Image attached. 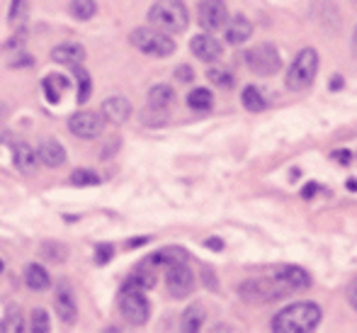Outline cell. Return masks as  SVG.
<instances>
[{
	"instance_id": "cell-25",
	"label": "cell",
	"mask_w": 357,
	"mask_h": 333,
	"mask_svg": "<svg viewBox=\"0 0 357 333\" xmlns=\"http://www.w3.org/2000/svg\"><path fill=\"white\" fill-rule=\"evenodd\" d=\"M68 13H71V17L85 22V20L95 17L98 3H95V0H71V3H68Z\"/></svg>"
},
{
	"instance_id": "cell-2",
	"label": "cell",
	"mask_w": 357,
	"mask_h": 333,
	"mask_svg": "<svg viewBox=\"0 0 357 333\" xmlns=\"http://www.w3.org/2000/svg\"><path fill=\"white\" fill-rule=\"evenodd\" d=\"M149 22L165 34H180L188 29L190 15L183 0H155L149 10Z\"/></svg>"
},
{
	"instance_id": "cell-44",
	"label": "cell",
	"mask_w": 357,
	"mask_h": 333,
	"mask_svg": "<svg viewBox=\"0 0 357 333\" xmlns=\"http://www.w3.org/2000/svg\"><path fill=\"white\" fill-rule=\"evenodd\" d=\"M316 193V183H309V188H306V198H311V195H314Z\"/></svg>"
},
{
	"instance_id": "cell-26",
	"label": "cell",
	"mask_w": 357,
	"mask_h": 333,
	"mask_svg": "<svg viewBox=\"0 0 357 333\" xmlns=\"http://www.w3.org/2000/svg\"><path fill=\"white\" fill-rule=\"evenodd\" d=\"M71 68H73L75 80H78V103H88L90 93H93V80H90L88 71L80 66V64H75Z\"/></svg>"
},
{
	"instance_id": "cell-36",
	"label": "cell",
	"mask_w": 357,
	"mask_h": 333,
	"mask_svg": "<svg viewBox=\"0 0 357 333\" xmlns=\"http://www.w3.org/2000/svg\"><path fill=\"white\" fill-rule=\"evenodd\" d=\"M175 75H178V80H183V83H190V80L195 78V71L190 66H180L178 71H175Z\"/></svg>"
},
{
	"instance_id": "cell-41",
	"label": "cell",
	"mask_w": 357,
	"mask_h": 333,
	"mask_svg": "<svg viewBox=\"0 0 357 333\" xmlns=\"http://www.w3.org/2000/svg\"><path fill=\"white\" fill-rule=\"evenodd\" d=\"M340 85H343V75H333L331 78V90H340Z\"/></svg>"
},
{
	"instance_id": "cell-1",
	"label": "cell",
	"mask_w": 357,
	"mask_h": 333,
	"mask_svg": "<svg viewBox=\"0 0 357 333\" xmlns=\"http://www.w3.org/2000/svg\"><path fill=\"white\" fill-rule=\"evenodd\" d=\"M324 319V311L316 302H296V304L284 306L273 319L275 333H309Z\"/></svg>"
},
{
	"instance_id": "cell-9",
	"label": "cell",
	"mask_w": 357,
	"mask_h": 333,
	"mask_svg": "<svg viewBox=\"0 0 357 333\" xmlns=\"http://www.w3.org/2000/svg\"><path fill=\"white\" fill-rule=\"evenodd\" d=\"M197 20H199V27H202L204 32H209V34L224 29L226 20H229L226 3H224V0H199Z\"/></svg>"
},
{
	"instance_id": "cell-19",
	"label": "cell",
	"mask_w": 357,
	"mask_h": 333,
	"mask_svg": "<svg viewBox=\"0 0 357 333\" xmlns=\"http://www.w3.org/2000/svg\"><path fill=\"white\" fill-rule=\"evenodd\" d=\"M24 282H27V287L32 292H44L52 287V277H49V272L39 263L27 265V270H24Z\"/></svg>"
},
{
	"instance_id": "cell-20",
	"label": "cell",
	"mask_w": 357,
	"mask_h": 333,
	"mask_svg": "<svg viewBox=\"0 0 357 333\" xmlns=\"http://www.w3.org/2000/svg\"><path fill=\"white\" fill-rule=\"evenodd\" d=\"M175 103V90L165 83H158L149 90V105L151 110H168Z\"/></svg>"
},
{
	"instance_id": "cell-12",
	"label": "cell",
	"mask_w": 357,
	"mask_h": 333,
	"mask_svg": "<svg viewBox=\"0 0 357 333\" xmlns=\"http://www.w3.org/2000/svg\"><path fill=\"white\" fill-rule=\"evenodd\" d=\"M56 314L66 324H75V319H78V304H75V295L68 280H61L56 287Z\"/></svg>"
},
{
	"instance_id": "cell-5",
	"label": "cell",
	"mask_w": 357,
	"mask_h": 333,
	"mask_svg": "<svg viewBox=\"0 0 357 333\" xmlns=\"http://www.w3.org/2000/svg\"><path fill=\"white\" fill-rule=\"evenodd\" d=\"M238 295L245 302H275L291 295V290L278 277H263V280H243L238 285Z\"/></svg>"
},
{
	"instance_id": "cell-29",
	"label": "cell",
	"mask_w": 357,
	"mask_h": 333,
	"mask_svg": "<svg viewBox=\"0 0 357 333\" xmlns=\"http://www.w3.org/2000/svg\"><path fill=\"white\" fill-rule=\"evenodd\" d=\"M71 185H75V188H93V185H100V175L93 173V170L78 168L71 173Z\"/></svg>"
},
{
	"instance_id": "cell-23",
	"label": "cell",
	"mask_w": 357,
	"mask_h": 333,
	"mask_svg": "<svg viewBox=\"0 0 357 333\" xmlns=\"http://www.w3.org/2000/svg\"><path fill=\"white\" fill-rule=\"evenodd\" d=\"M180 260H188V251L178 249V246H170V249H160L158 253L151 256L146 263L151 265H170V263H180Z\"/></svg>"
},
{
	"instance_id": "cell-10",
	"label": "cell",
	"mask_w": 357,
	"mask_h": 333,
	"mask_svg": "<svg viewBox=\"0 0 357 333\" xmlns=\"http://www.w3.org/2000/svg\"><path fill=\"white\" fill-rule=\"evenodd\" d=\"M105 117L100 112H90V110H80L68 119V129L78 139H98L102 134Z\"/></svg>"
},
{
	"instance_id": "cell-11",
	"label": "cell",
	"mask_w": 357,
	"mask_h": 333,
	"mask_svg": "<svg viewBox=\"0 0 357 333\" xmlns=\"http://www.w3.org/2000/svg\"><path fill=\"white\" fill-rule=\"evenodd\" d=\"M190 49H192L195 57H197L199 61H204V64L219 61L221 54H224V49H221V42H219V39H214L209 32L197 34V37L190 42Z\"/></svg>"
},
{
	"instance_id": "cell-45",
	"label": "cell",
	"mask_w": 357,
	"mask_h": 333,
	"mask_svg": "<svg viewBox=\"0 0 357 333\" xmlns=\"http://www.w3.org/2000/svg\"><path fill=\"white\" fill-rule=\"evenodd\" d=\"M5 270V263H3V260H0V272H3Z\"/></svg>"
},
{
	"instance_id": "cell-38",
	"label": "cell",
	"mask_w": 357,
	"mask_h": 333,
	"mask_svg": "<svg viewBox=\"0 0 357 333\" xmlns=\"http://www.w3.org/2000/svg\"><path fill=\"white\" fill-rule=\"evenodd\" d=\"M204 246L212 251H224V244H221V239H207L204 241Z\"/></svg>"
},
{
	"instance_id": "cell-17",
	"label": "cell",
	"mask_w": 357,
	"mask_h": 333,
	"mask_svg": "<svg viewBox=\"0 0 357 333\" xmlns=\"http://www.w3.org/2000/svg\"><path fill=\"white\" fill-rule=\"evenodd\" d=\"M273 275L278 277V280H282L291 292L304 290V287L311 285L309 272L301 270V267H296V265H282V267H278V270H275Z\"/></svg>"
},
{
	"instance_id": "cell-13",
	"label": "cell",
	"mask_w": 357,
	"mask_h": 333,
	"mask_svg": "<svg viewBox=\"0 0 357 333\" xmlns=\"http://www.w3.org/2000/svg\"><path fill=\"white\" fill-rule=\"evenodd\" d=\"M102 117L112 124H124L129 117H132V103L122 95H114V98H107L100 108Z\"/></svg>"
},
{
	"instance_id": "cell-3",
	"label": "cell",
	"mask_w": 357,
	"mask_h": 333,
	"mask_svg": "<svg viewBox=\"0 0 357 333\" xmlns=\"http://www.w3.org/2000/svg\"><path fill=\"white\" fill-rule=\"evenodd\" d=\"M129 42L134 44V49L153 59H168L175 54V42L170 39V34L160 32V29L137 27L129 34Z\"/></svg>"
},
{
	"instance_id": "cell-33",
	"label": "cell",
	"mask_w": 357,
	"mask_h": 333,
	"mask_svg": "<svg viewBox=\"0 0 357 333\" xmlns=\"http://www.w3.org/2000/svg\"><path fill=\"white\" fill-rule=\"evenodd\" d=\"M52 324H49V311L47 309H34L32 311V331L39 333V331H49Z\"/></svg>"
},
{
	"instance_id": "cell-7",
	"label": "cell",
	"mask_w": 357,
	"mask_h": 333,
	"mask_svg": "<svg viewBox=\"0 0 357 333\" xmlns=\"http://www.w3.org/2000/svg\"><path fill=\"white\" fill-rule=\"evenodd\" d=\"M243 59L255 75H275L282 68V59L273 44H260V47L248 49Z\"/></svg>"
},
{
	"instance_id": "cell-31",
	"label": "cell",
	"mask_w": 357,
	"mask_h": 333,
	"mask_svg": "<svg viewBox=\"0 0 357 333\" xmlns=\"http://www.w3.org/2000/svg\"><path fill=\"white\" fill-rule=\"evenodd\" d=\"M127 285H134V287H139V290H151V287L155 285V275L151 270H146V267H139L127 280Z\"/></svg>"
},
{
	"instance_id": "cell-15",
	"label": "cell",
	"mask_w": 357,
	"mask_h": 333,
	"mask_svg": "<svg viewBox=\"0 0 357 333\" xmlns=\"http://www.w3.org/2000/svg\"><path fill=\"white\" fill-rule=\"evenodd\" d=\"M37 158L49 168H59V165L66 163V149L56 139H42L37 149Z\"/></svg>"
},
{
	"instance_id": "cell-37",
	"label": "cell",
	"mask_w": 357,
	"mask_h": 333,
	"mask_svg": "<svg viewBox=\"0 0 357 333\" xmlns=\"http://www.w3.org/2000/svg\"><path fill=\"white\" fill-rule=\"evenodd\" d=\"M32 57H20V59H15V61H10V66L13 68H17V66H32Z\"/></svg>"
},
{
	"instance_id": "cell-32",
	"label": "cell",
	"mask_w": 357,
	"mask_h": 333,
	"mask_svg": "<svg viewBox=\"0 0 357 333\" xmlns=\"http://www.w3.org/2000/svg\"><path fill=\"white\" fill-rule=\"evenodd\" d=\"M24 20H27V0H13V8H10V27H22Z\"/></svg>"
},
{
	"instance_id": "cell-14",
	"label": "cell",
	"mask_w": 357,
	"mask_h": 333,
	"mask_svg": "<svg viewBox=\"0 0 357 333\" xmlns=\"http://www.w3.org/2000/svg\"><path fill=\"white\" fill-rule=\"evenodd\" d=\"M13 161H15V165H17V170L22 175H34V173H37V163H39L37 151H34L27 141H17V144L13 146Z\"/></svg>"
},
{
	"instance_id": "cell-39",
	"label": "cell",
	"mask_w": 357,
	"mask_h": 333,
	"mask_svg": "<svg viewBox=\"0 0 357 333\" xmlns=\"http://www.w3.org/2000/svg\"><path fill=\"white\" fill-rule=\"evenodd\" d=\"M348 299H350V306H353V309L357 311V282L353 287H350V295H348Z\"/></svg>"
},
{
	"instance_id": "cell-6",
	"label": "cell",
	"mask_w": 357,
	"mask_h": 333,
	"mask_svg": "<svg viewBox=\"0 0 357 333\" xmlns=\"http://www.w3.org/2000/svg\"><path fill=\"white\" fill-rule=\"evenodd\" d=\"M119 311H122L127 324L144 326L151 316V304H149V299H146L144 290L124 282L122 292H119Z\"/></svg>"
},
{
	"instance_id": "cell-18",
	"label": "cell",
	"mask_w": 357,
	"mask_h": 333,
	"mask_svg": "<svg viewBox=\"0 0 357 333\" xmlns=\"http://www.w3.org/2000/svg\"><path fill=\"white\" fill-rule=\"evenodd\" d=\"M52 59L63 66H75L85 61V49L80 44H59L52 49Z\"/></svg>"
},
{
	"instance_id": "cell-8",
	"label": "cell",
	"mask_w": 357,
	"mask_h": 333,
	"mask_svg": "<svg viewBox=\"0 0 357 333\" xmlns=\"http://www.w3.org/2000/svg\"><path fill=\"white\" fill-rule=\"evenodd\" d=\"M165 285H168V292L175 297V299H185L188 295H192L195 290V275L188 267V260H180V263H170L165 265Z\"/></svg>"
},
{
	"instance_id": "cell-21",
	"label": "cell",
	"mask_w": 357,
	"mask_h": 333,
	"mask_svg": "<svg viewBox=\"0 0 357 333\" xmlns=\"http://www.w3.org/2000/svg\"><path fill=\"white\" fill-rule=\"evenodd\" d=\"M204 321H207V311H204V306L202 304H192V306H188V309H185L180 329L188 331V333H197V331H202Z\"/></svg>"
},
{
	"instance_id": "cell-24",
	"label": "cell",
	"mask_w": 357,
	"mask_h": 333,
	"mask_svg": "<svg viewBox=\"0 0 357 333\" xmlns=\"http://www.w3.org/2000/svg\"><path fill=\"white\" fill-rule=\"evenodd\" d=\"M241 103H243V108L248 110V112H263V110L268 108V103H265V98L260 95V90L255 88V85H245L243 95H241Z\"/></svg>"
},
{
	"instance_id": "cell-4",
	"label": "cell",
	"mask_w": 357,
	"mask_h": 333,
	"mask_svg": "<svg viewBox=\"0 0 357 333\" xmlns=\"http://www.w3.org/2000/svg\"><path fill=\"white\" fill-rule=\"evenodd\" d=\"M316 73H319V54H316L314 47L301 49L294 57L291 66L287 68V88L291 90H306L311 88V83L316 80Z\"/></svg>"
},
{
	"instance_id": "cell-43",
	"label": "cell",
	"mask_w": 357,
	"mask_h": 333,
	"mask_svg": "<svg viewBox=\"0 0 357 333\" xmlns=\"http://www.w3.org/2000/svg\"><path fill=\"white\" fill-rule=\"evenodd\" d=\"M348 190H350V193H357V180L355 178L348 180Z\"/></svg>"
},
{
	"instance_id": "cell-27",
	"label": "cell",
	"mask_w": 357,
	"mask_h": 333,
	"mask_svg": "<svg viewBox=\"0 0 357 333\" xmlns=\"http://www.w3.org/2000/svg\"><path fill=\"white\" fill-rule=\"evenodd\" d=\"M188 105L192 110H209L214 105V95L209 88H195L192 93L188 95Z\"/></svg>"
},
{
	"instance_id": "cell-28",
	"label": "cell",
	"mask_w": 357,
	"mask_h": 333,
	"mask_svg": "<svg viewBox=\"0 0 357 333\" xmlns=\"http://www.w3.org/2000/svg\"><path fill=\"white\" fill-rule=\"evenodd\" d=\"M42 256L49 263H61V260H66L68 249L63 244H56V241H47V244L42 246Z\"/></svg>"
},
{
	"instance_id": "cell-35",
	"label": "cell",
	"mask_w": 357,
	"mask_h": 333,
	"mask_svg": "<svg viewBox=\"0 0 357 333\" xmlns=\"http://www.w3.org/2000/svg\"><path fill=\"white\" fill-rule=\"evenodd\" d=\"M114 256V249L109 244H100L98 251H95V260H98V265H107L109 260H112Z\"/></svg>"
},
{
	"instance_id": "cell-42",
	"label": "cell",
	"mask_w": 357,
	"mask_h": 333,
	"mask_svg": "<svg viewBox=\"0 0 357 333\" xmlns=\"http://www.w3.org/2000/svg\"><path fill=\"white\" fill-rule=\"evenodd\" d=\"M144 244H149V236H144V239H132L129 241V249H137V246H144Z\"/></svg>"
},
{
	"instance_id": "cell-40",
	"label": "cell",
	"mask_w": 357,
	"mask_h": 333,
	"mask_svg": "<svg viewBox=\"0 0 357 333\" xmlns=\"http://www.w3.org/2000/svg\"><path fill=\"white\" fill-rule=\"evenodd\" d=\"M333 158H338L340 163H348V161H350V151H335Z\"/></svg>"
},
{
	"instance_id": "cell-34",
	"label": "cell",
	"mask_w": 357,
	"mask_h": 333,
	"mask_svg": "<svg viewBox=\"0 0 357 333\" xmlns=\"http://www.w3.org/2000/svg\"><path fill=\"white\" fill-rule=\"evenodd\" d=\"M22 316H20V311H17V306H10V311H8V319L3 321L5 324V331H22Z\"/></svg>"
},
{
	"instance_id": "cell-46",
	"label": "cell",
	"mask_w": 357,
	"mask_h": 333,
	"mask_svg": "<svg viewBox=\"0 0 357 333\" xmlns=\"http://www.w3.org/2000/svg\"><path fill=\"white\" fill-rule=\"evenodd\" d=\"M0 331H5V324H3V321H0Z\"/></svg>"
},
{
	"instance_id": "cell-30",
	"label": "cell",
	"mask_w": 357,
	"mask_h": 333,
	"mask_svg": "<svg viewBox=\"0 0 357 333\" xmlns=\"http://www.w3.org/2000/svg\"><path fill=\"white\" fill-rule=\"evenodd\" d=\"M207 78L212 80L216 88H224V90L234 88V83H236L234 73H231V71H226V68H209L207 71Z\"/></svg>"
},
{
	"instance_id": "cell-16",
	"label": "cell",
	"mask_w": 357,
	"mask_h": 333,
	"mask_svg": "<svg viewBox=\"0 0 357 333\" xmlns=\"http://www.w3.org/2000/svg\"><path fill=\"white\" fill-rule=\"evenodd\" d=\"M224 32H226V42L229 44H245L250 39V34H253V24H250V20H245L243 15H236L234 20H226Z\"/></svg>"
},
{
	"instance_id": "cell-22",
	"label": "cell",
	"mask_w": 357,
	"mask_h": 333,
	"mask_svg": "<svg viewBox=\"0 0 357 333\" xmlns=\"http://www.w3.org/2000/svg\"><path fill=\"white\" fill-rule=\"evenodd\" d=\"M42 88H44V95H47L49 103L56 105L59 100L63 98V90L68 88V80L63 78V75H59V73H52V75H47V78H44Z\"/></svg>"
}]
</instances>
